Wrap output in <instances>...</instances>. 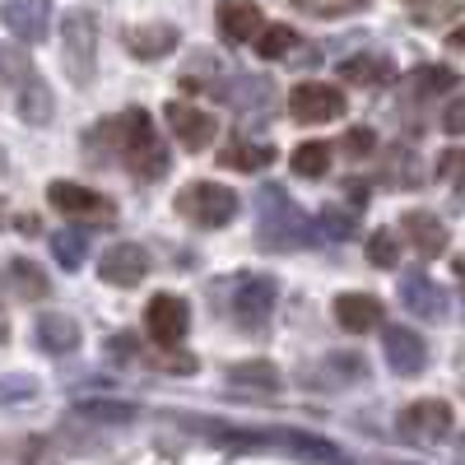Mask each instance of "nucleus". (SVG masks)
Instances as JSON below:
<instances>
[{"label": "nucleus", "mask_w": 465, "mask_h": 465, "mask_svg": "<svg viewBox=\"0 0 465 465\" xmlns=\"http://www.w3.org/2000/svg\"><path fill=\"white\" fill-rule=\"evenodd\" d=\"M112 135H116V153H122V163L140 182H153V177L168 173V149H163V140H159V131H153L144 107H131V112L116 116Z\"/></svg>", "instance_id": "f257e3e1"}, {"label": "nucleus", "mask_w": 465, "mask_h": 465, "mask_svg": "<svg viewBox=\"0 0 465 465\" xmlns=\"http://www.w3.org/2000/svg\"><path fill=\"white\" fill-rule=\"evenodd\" d=\"M317 238H322V223L307 219L280 186L261 191V247L298 252V247H312Z\"/></svg>", "instance_id": "f03ea898"}, {"label": "nucleus", "mask_w": 465, "mask_h": 465, "mask_svg": "<svg viewBox=\"0 0 465 465\" xmlns=\"http://www.w3.org/2000/svg\"><path fill=\"white\" fill-rule=\"evenodd\" d=\"M61 56L74 84H89L98 70V19L89 10H70L61 24Z\"/></svg>", "instance_id": "7ed1b4c3"}, {"label": "nucleus", "mask_w": 465, "mask_h": 465, "mask_svg": "<svg viewBox=\"0 0 465 465\" xmlns=\"http://www.w3.org/2000/svg\"><path fill=\"white\" fill-rule=\"evenodd\" d=\"M177 210L186 219L205 223V228H223L232 214H238V196H232L228 186H219V182H191L177 196Z\"/></svg>", "instance_id": "20e7f679"}, {"label": "nucleus", "mask_w": 465, "mask_h": 465, "mask_svg": "<svg viewBox=\"0 0 465 465\" xmlns=\"http://www.w3.org/2000/svg\"><path fill=\"white\" fill-rule=\"evenodd\" d=\"M219 442L228 447H289L307 460H335L340 451L326 442V438H312V433H298V429H275V433H214Z\"/></svg>", "instance_id": "39448f33"}, {"label": "nucleus", "mask_w": 465, "mask_h": 465, "mask_svg": "<svg viewBox=\"0 0 465 465\" xmlns=\"http://www.w3.org/2000/svg\"><path fill=\"white\" fill-rule=\"evenodd\" d=\"M451 405L447 401H414L401 410V438L405 442H419V447H429V442H442L451 433Z\"/></svg>", "instance_id": "423d86ee"}, {"label": "nucleus", "mask_w": 465, "mask_h": 465, "mask_svg": "<svg viewBox=\"0 0 465 465\" xmlns=\"http://www.w3.org/2000/svg\"><path fill=\"white\" fill-rule=\"evenodd\" d=\"M289 112L293 122H307V126H326L344 112V94L335 84H322V80H307V84H293L289 94Z\"/></svg>", "instance_id": "0eeeda50"}, {"label": "nucleus", "mask_w": 465, "mask_h": 465, "mask_svg": "<svg viewBox=\"0 0 465 465\" xmlns=\"http://www.w3.org/2000/svg\"><path fill=\"white\" fill-rule=\"evenodd\" d=\"M144 331L159 340V349H173L186 340L191 331V307L177 298V293H159V298H149L144 307Z\"/></svg>", "instance_id": "6e6552de"}, {"label": "nucleus", "mask_w": 465, "mask_h": 465, "mask_svg": "<svg viewBox=\"0 0 465 465\" xmlns=\"http://www.w3.org/2000/svg\"><path fill=\"white\" fill-rule=\"evenodd\" d=\"M275 298H280V284L270 275H242L238 289H232V312H238L242 326H261V322H270Z\"/></svg>", "instance_id": "1a4fd4ad"}, {"label": "nucleus", "mask_w": 465, "mask_h": 465, "mask_svg": "<svg viewBox=\"0 0 465 465\" xmlns=\"http://www.w3.org/2000/svg\"><path fill=\"white\" fill-rule=\"evenodd\" d=\"M98 275H103L107 284H116V289H135V284L149 275V256H144V247H135V242H112V247L103 252V261H98Z\"/></svg>", "instance_id": "9d476101"}, {"label": "nucleus", "mask_w": 465, "mask_h": 465, "mask_svg": "<svg viewBox=\"0 0 465 465\" xmlns=\"http://www.w3.org/2000/svg\"><path fill=\"white\" fill-rule=\"evenodd\" d=\"M0 24H5L19 43H43L47 28H52V0H5Z\"/></svg>", "instance_id": "9b49d317"}, {"label": "nucleus", "mask_w": 465, "mask_h": 465, "mask_svg": "<svg viewBox=\"0 0 465 465\" xmlns=\"http://www.w3.org/2000/svg\"><path fill=\"white\" fill-rule=\"evenodd\" d=\"M381 354L401 377H414L423 363H429V349H423V340L410 326H386L381 331Z\"/></svg>", "instance_id": "f8f14e48"}, {"label": "nucleus", "mask_w": 465, "mask_h": 465, "mask_svg": "<svg viewBox=\"0 0 465 465\" xmlns=\"http://www.w3.org/2000/svg\"><path fill=\"white\" fill-rule=\"evenodd\" d=\"M33 340H37V349H43V354L65 359V354H74V349H80V322L65 317V312H43V317L33 322Z\"/></svg>", "instance_id": "ddd939ff"}, {"label": "nucleus", "mask_w": 465, "mask_h": 465, "mask_svg": "<svg viewBox=\"0 0 465 465\" xmlns=\"http://www.w3.org/2000/svg\"><path fill=\"white\" fill-rule=\"evenodd\" d=\"M47 201H52L61 214H70V219H107V214H112V205L98 196V191H89V186H80V182H52V186H47Z\"/></svg>", "instance_id": "4468645a"}, {"label": "nucleus", "mask_w": 465, "mask_h": 465, "mask_svg": "<svg viewBox=\"0 0 465 465\" xmlns=\"http://www.w3.org/2000/svg\"><path fill=\"white\" fill-rule=\"evenodd\" d=\"M163 116H168L173 135H177L186 149H205V144L214 140V131H219V126H214V116L201 112V107H191V103H168Z\"/></svg>", "instance_id": "2eb2a0df"}, {"label": "nucleus", "mask_w": 465, "mask_h": 465, "mask_svg": "<svg viewBox=\"0 0 465 465\" xmlns=\"http://www.w3.org/2000/svg\"><path fill=\"white\" fill-rule=\"evenodd\" d=\"M401 228H405L410 247L419 252V261H433V256L447 252V228H442L438 214H429V210H405Z\"/></svg>", "instance_id": "dca6fc26"}, {"label": "nucleus", "mask_w": 465, "mask_h": 465, "mask_svg": "<svg viewBox=\"0 0 465 465\" xmlns=\"http://www.w3.org/2000/svg\"><path fill=\"white\" fill-rule=\"evenodd\" d=\"M265 28L256 0H219V33L228 43H256Z\"/></svg>", "instance_id": "f3484780"}, {"label": "nucleus", "mask_w": 465, "mask_h": 465, "mask_svg": "<svg viewBox=\"0 0 465 465\" xmlns=\"http://www.w3.org/2000/svg\"><path fill=\"white\" fill-rule=\"evenodd\" d=\"M335 322L349 335H368V331L381 326V302L372 293H340L335 298Z\"/></svg>", "instance_id": "a211bd4d"}, {"label": "nucleus", "mask_w": 465, "mask_h": 465, "mask_svg": "<svg viewBox=\"0 0 465 465\" xmlns=\"http://www.w3.org/2000/svg\"><path fill=\"white\" fill-rule=\"evenodd\" d=\"M401 302L410 307V312H419L423 322H442L447 317V293L429 275H405L401 280Z\"/></svg>", "instance_id": "6ab92c4d"}, {"label": "nucleus", "mask_w": 465, "mask_h": 465, "mask_svg": "<svg viewBox=\"0 0 465 465\" xmlns=\"http://www.w3.org/2000/svg\"><path fill=\"white\" fill-rule=\"evenodd\" d=\"M126 47L140 61H159L177 47V28L173 24H135V28H126Z\"/></svg>", "instance_id": "aec40b11"}, {"label": "nucleus", "mask_w": 465, "mask_h": 465, "mask_svg": "<svg viewBox=\"0 0 465 465\" xmlns=\"http://www.w3.org/2000/svg\"><path fill=\"white\" fill-rule=\"evenodd\" d=\"M340 74H344L349 84L377 89V84H391L396 80V65H391V56H381V52H363V56H349L340 65Z\"/></svg>", "instance_id": "412c9836"}, {"label": "nucleus", "mask_w": 465, "mask_h": 465, "mask_svg": "<svg viewBox=\"0 0 465 465\" xmlns=\"http://www.w3.org/2000/svg\"><path fill=\"white\" fill-rule=\"evenodd\" d=\"M270 159H275V149L252 144V140H242V135H232V140L223 144V153H219V163L232 168V173H261Z\"/></svg>", "instance_id": "4be33fe9"}, {"label": "nucleus", "mask_w": 465, "mask_h": 465, "mask_svg": "<svg viewBox=\"0 0 465 465\" xmlns=\"http://www.w3.org/2000/svg\"><path fill=\"white\" fill-rule=\"evenodd\" d=\"M15 98H19V116H24L28 126H47V122H52L56 98H52V89H47L43 80H37V74H33V80H28Z\"/></svg>", "instance_id": "5701e85b"}, {"label": "nucleus", "mask_w": 465, "mask_h": 465, "mask_svg": "<svg viewBox=\"0 0 465 465\" xmlns=\"http://www.w3.org/2000/svg\"><path fill=\"white\" fill-rule=\"evenodd\" d=\"M228 103H232V107H242L247 116H265L270 103H275V89H270L265 80H256V74H242V80L228 89Z\"/></svg>", "instance_id": "b1692460"}, {"label": "nucleus", "mask_w": 465, "mask_h": 465, "mask_svg": "<svg viewBox=\"0 0 465 465\" xmlns=\"http://www.w3.org/2000/svg\"><path fill=\"white\" fill-rule=\"evenodd\" d=\"M5 284H10L19 298H33V302L52 293L47 275H43V270H37L33 261H10V265H5Z\"/></svg>", "instance_id": "393cba45"}, {"label": "nucleus", "mask_w": 465, "mask_h": 465, "mask_svg": "<svg viewBox=\"0 0 465 465\" xmlns=\"http://www.w3.org/2000/svg\"><path fill=\"white\" fill-rule=\"evenodd\" d=\"M74 419H94V423H131V419H140V405H131V401H80V405H74Z\"/></svg>", "instance_id": "a878e982"}, {"label": "nucleus", "mask_w": 465, "mask_h": 465, "mask_svg": "<svg viewBox=\"0 0 465 465\" xmlns=\"http://www.w3.org/2000/svg\"><path fill=\"white\" fill-rule=\"evenodd\" d=\"M52 256H56L65 270H80L84 256H89V232H80V228H61V232H52Z\"/></svg>", "instance_id": "bb28decb"}, {"label": "nucleus", "mask_w": 465, "mask_h": 465, "mask_svg": "<svg viewBox=\"0 0 465 465\" xmlns=\"http://www.w3.org/2000/svg\"><path fill=\"white\" fill-rule=\"evenodd\" d=\"M228 381L252 386V391H275V386H280V372H275V363L252 359V363H232V368H228Z\"/></svg>", "instance_id": "cd10ccee"}, {"label": "nucleus", "mask_w": 465, "mask_h": 465, "mask_svg": "<svg viewBox=\"0 0 465 465\" xmlns=\"http://www.w3.org/2000/svg\"><path fill=\"white\" fill-rule=\"evenodd\" d=\"M293 47H298V33H293L289 24H270V28H261V37H256V56H265V61H284Z\"/></svg>", "instance_id": "c85d7f7f"}, {"label": "nucleus", "mask_w": 465, "mask_h": 465, "mask_svg": "<svg viewBox=\"0 0 465 465\" xmlns=\"http://www.w3.org/2000/svg\"><path fill=\"white\" fill-rule=\"evenodd\" d=\"M28 80H33V61H28V52L5 43V47H0V84H10V89L19 94Z\"/></svg>", "instance_id": "c756f323"}, {"label": "nucleus", "mask_w": 465, "mask_h": 465, "mask_svg": "<svg viewBox=\"0 0 465 465\" xmlns=\"http://www.w3.org/2000/svg\"><path fill=\"white\" fill-rule=\"evenodd\" d=\"M326 168H331V144L307 140V144L293 149V173L298 177H326Z\"/></svg>", "instance_id": "7c9ffc66"}, {"label": "nucleus", "mask_w": 465, "mask_h": 465, "mask_svg": "<svg viewBox=\"0 0 465 465\" xmlns=\"http://www.w3.org/2000/svg\"><path fill=\"white\" fill-rule=\"evenodd\" d=\"M410 15L423 24V28H438V24H451L456 10H460V0H405Z\"/></svg>", "instance_id": "2f4dec72"}, {"label": "nucleus", "mask_w": 465, "mask_h": 465, "mask_svg": "<svg viewBox=\"0 0 465 465\" xmlns=\"http://www.w3.org/2000/svg\"><path fill=\"white\" fill-rule=\"evenodd\" d=\"M368 261L381 265V270H396V261H401V238H396L391 228H377L372 238H368Z\"/></svg>", "instance_id": "473e14b6"}, {"label": "nucleus", "mask_w": 465, "mask_h": 465, "mask_svg": "<svg viewBox=\"0 0 465 465\" xmlns=\"http://www.w3.org/2000/svg\"><path fill=\"white\" fill-rule=\"evenodd\" d=\"M447 89H456V70H447V65H419L414 70V94H447Z\"/></svg>", "instance_id": "72a5a7b5"}, {"label": "nucleus", "mask_w": 465, "mask_h": 465, "mask_svg": "<svg viewBox=\"0 0 465 465\" xmlns=\"http://www.w3.org/2000/svg\"><path fill=\"white\" fill-rule=\"evenodd\" d=\"M298 10L317 15V19H340V15H359L368 0H293Z\"/></svg>", "instance_id": "f704fd0d"}, {"label": "nucleus", "mask_w": 465, "mask_h": 465, "mask_svg": "<svg viewBox=\"0 0 465 465\" xmlns=\"http://www.w3.org/2000/svg\"><path fill=\"white\" fill-rule=\"evenodd\" d=\"M322 232H326V238H354V210H340V205H331V210H322Z\"/></svg>", "instance_id": "c9c22d12"}, {"label": "nucleus", "mask_w": 465, "mask_h": 465, "mask_svg": "<svg viewBox=\"0 0 465 465\" xmlns=\"http://www.w3.org/2000/svg\"><path fill=\"white\" fill-rule=\"evenodd\" d=\"M438 177L456 191H465V149H447L442 159H438Z\"/></svg>", "instance_id": "e433bc0d"}, {"label": "nucleus", "mask_w": 465, "mask_h": 465, "mask_svg": "<svg viewBox=\"0 0 465 465\" xmlns=\"http://www.w3.org/2000/svg\"><path fill=\"white\" fill-rule=\"evenodd\" d=\"M37 396V381L15 372V377H0V405H10V401H33Z\"/></svg>", "instance_id": "4c0bfd02"}, {"label": "nucleus", "mask_w": 465, "mask_h": 465, "mask_svg": "<svg viewBox=\"0 0 465 465\" xmlns=\"http://www.w3.org/2000/svg\"><path fill=\"white\" fill-rule=\"evenodd\" d=\"M344 149L363 159V153H372V149H377V140H372V131H363V126H359V131H349V135H344Z\"/></svg>", "instance_id": "58836bf2"}, {"label": "nucleus", "mask_w": 465, "mask_h": 465, "mask_svg": "<svg viewBox=\"0 0 465 465\" xmlns=\"http://www.w3.org/2000/svg\"><path fill=\"white\" fill-rule=\"evenodd\" d=\"M442 126H447L451 135H465V98H456V103L447 107V116H442Z\"/></svg>", "instance_id": "ea45409f"}, {"label": "nucleus", "mask_w": 465, "mask_h": 465, "mask_svg": "<svg viewBox=\"0 0 465 465\" xmlns=\"http://www.w3.org/2000/svg\"><path fill=\"white\" fill-rule=\"evenodd\" d=\"M107 354L112 359H135V335H112L107 340Z\"/></svg>", "instance_id": "a19ab883"}, {"label": "nucleus", "mask_w": 465, "mask_h": 465, "mask_svg": "<svg viewBox=\"0 0 465 465\" xmlns=\"http://www.w3.org/2000/svg\"><path fill=\"white\" fill-rule=\"evenodd\" d=\"M447 47H465V24H460V28H451V37H447Z\"/></svg>", "instance_id": "79ce46f5"}, {"label": "nucleus", "mask_w": 465, "mask_h": 465, "mask_svg": "<svg viewBox=\"0 0 465 465\" xmlns=\"http://www.w3.org/2000/svg\"><path fill=\"white\" fill-rule=\"evenodd\" d=\"M451 270H456V280H460V289H465V256H456V265H451Z\"/></svg>", "instance_id": "37998d69"}, {"label": "nucleus", "mask_w": 465, "mask_h": 465, "mask_svg": "<svg viewBox=\"0 0 465 465\" xmlns=\"http://www.w3.org/2000/svg\"><path fill=\"white\" fill-rule=\"evenodd\" d=\"M10 340V322H5V312H0V344Z\"/></svg>", "instance_id": "c03bdc74"}, {"label": "nucleus", "mask_w": 465, "mask_h": 465, "mask_svg": "<svg viewBox=\"0 0 465 465\" xmlns=\"http://www.w3.org/2000/svg\"><path fill=\"white\" fill-rule=\"evenodd\" d=\"M0 173H5V149H0Z\"/></svg>", "instance_id": "a18cd8bd"}]
</instances>
